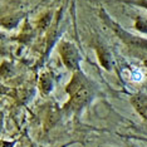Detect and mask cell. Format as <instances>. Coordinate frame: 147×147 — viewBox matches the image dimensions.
<instances>
[{"label":"cell","instance_id":"1","mask_svg":"<svg viewBox=\"0 0 147 147\" xmlns=\"http://www.w3.org/2000/svg\"><path fill=\"white\" fill-rule=\"evenodd\" d=\"M67 92L71 93L72 99H71V105L74 107L82 106L84 102L88 101L89 97V88L88 84L82 77L76 76L74 79L72 81L71 86L67 88Z\"/></svg>","mask_w":147,"mask_h":147},{"label":"cell","instance_id":"2","mask_svg":"<svg viewBox=\"0 0 147 147\" xmlns=\"http://www.w3.org/2000/svg\"><path fill=\"white\" fill-rule=\"evenodd\" d=\"M106 18V16H105ZM106 22L107 24H111L112 28L116 30V33L118 34V36L122 39V40L126 42V44H129L132 47H137V48H143V49H147V40L145 39H141V38H137V36H133L131 34H128V33H126L125 30H122L119 26H117L116 24H113V23L109 20L108 18H106Z\"/></svg>","mask_w":147,"mask_h":147},{"label":"cell","instance_id":"3","mask_svg":"<svg viewBox=\"0 0 147 147\" xmlns=\"http://www.w3.org/2000/svg\"><path fill=\"white\" fill-rule=\"evenodd\" d=\"M61 53H62V57L64 59L65 64L69 68H77L78 62H79V54L74 49V47L68 44V43H63L62 48H61Z\"/></svg>","mask_w":147,"mask_h":147},{"label":"cell","instance_id":"4","mask_svg":"<svg viewBox=\"0 0 147 147\" xmlns=\"http://www.w3.org/2000/svg\"><path fill=\"white\" fill-rule=\"evenodd\" d=\"M132 102L137 111L141 113L145 118H147V96H137L132 99Z\"/></svg>","mask_w":147,"mask_h":147},{"label":"cell","instance_id":"5","mask_svg":"<svg viewBox=\"0 0 147 147\" xmlns=\"http://www.w3.org/2000/svg\"><path fill=\"white\" fill-rule=\"evenodd\" d=\"M138 3L141 5H143V6H146V8H147V0H138Z\"/></svg>","mask_w":147,"mask_h":147}]
</instances>
